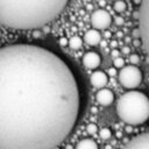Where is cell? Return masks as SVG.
<instances>
[{
	"instance_id": "1",
	"label": "cell",
	"mask_w": 149,
	"mask_h": 149,
	"mask_svg": "<svg viewBox=\"0 0 149 149\" xmlns=\"http://www.w3.org/2000/svg\"><path fill=\"white\" fill-rule=\"evenodd\" d=\"M80 108L70 66L43 47L0 48V149H55Z\"/></svg>"
},
{
	"instance_id": "2",
	"label": "cell",
	"mask_w": 149,
	"mask_h": 149,
	"mask_svg": "<svg viewBox=\"0 0 149 149\" xmlns=\"http://www.w3.org/2000/svg\"><path fill=\"white\" fill-rule=\"evenodd\" d=\"M66 1H0V24L12 29H38L57 17Z\"/></svg>"
},
{
	"instance_id": "3",
	"label": "cell",
	"mask_w": 149,
	"mask_h": 149,
	"mask_svg": "<svg viewBox=\"0 0 149 149\" xmlns=\"http://www.w3.org/2000/svg\"><path fill=\"white\" fill-rule=\"evenodd\" d=\"M116 113L129 126L143 125L149 120V97L137 90L128 91L118 99Z\"/></svg>"
},
{
	"instance_id": "4",
	"label": "cell",
	"mask_w": 149,
	"mask_h": 149,
	"mask_svg": "<svg viewBox=\"0 0 149 149\" xmlns=\"http://www.w3.org/2000/svg\"><path fill=\"white\" fill-rule=\"evenodd\" d=\"M137 21L140 41L149 58V0L140 2V7L137 9Z\"/></svg>"
},
{
	"instance_id": "5",
	"label": "cell",
	"mask_w": 149,
	"mask_h": 149,
	"mask_svg": "<svg viewBox=\"0 0 149 149\" xmlns=\"http://www.w3.org/2000/svg\"><path fill=\"white\" fill-rule=\"evenodd\" d=\"M119 83L129 91L135 90L142 81V71L135 65H125L118 73Z\"/></svg>"
},
{
	"instance_id": "6",
	"label": "cell",
	"mask_w": 149,
	"mask_h": 149,
	"mask_svg": "<svg viewBox=\"0 0 149 149\" xmlns=\"http://www.w3.org/2000/svg\"><path fill=\"white\" fill-rule=\"evenodd\" d=\"M111 23L112 16L104 8L95 9L91 15V24L95 30H105L111 26Z\"/></svg>"
},
{
	"instance_id": "7",
	"label": "cell",
	"mask_w": 149,
	"mask_h": 149,
	"mask_svg": "<svg viewBox=\"0 0 149 149\" xmlns=\"http://www.w3.org/2000/svg\"><path fill=\"white\" fill-rule=\"evenodd\" d=\"M122 149H149V132L136 135L128 141Z\"/></svg>"
},
{
	"instance_id": "8",
	"label": "cell",
	"mask_w": 149,
	"mask_h": 149,
	"mask_svg": "<svg viewBox=\"0 0 149 149\" xmlns=\"http://www.w3.org/2000/svg\"><path fill=\"white\" fill-rule=\"evenodd\" d=\"M100 62H101V58H100L99 54H97L95 51H87L83 56V64L87 69L95 70L100 65Z\"/></svg>"
},
{
	"instance_id": "9",
	"label": "cell",
	"mask_w": 149,
	"mask_h": 149,
	"mask_svg": "<svg viewBox=\"0 0 149 149\" xmlns=\"http://www.w3.org/2000/svg\"><path fill=\"white\" fill-rule=\"evenodd\" d=\"M95 99L101 106H109L114 101V93L109 88H100L95 94Z\"/></svg>"
},
{
	"instance_id": "10",
	"label": "cell",
	"mask_w": 149,
	"mask_h": 149,
	"mask_svg": "<svg viewBox=\"0 0 149 149\" xmlns=\"http://www.w3.org/2000/svg\"><path fill=\"white\" fill-rule=\"evenodd\" d=\"M90 80H91V84L97 87V88H104L105 85L107 84L108 81V77L107 74L104 72V71H100V70H95L93 71V73L91 74L90 77Z\"/></svg>"
},
{
	"instance_id": "11",
	"label": "cell",
	"mask_w": 149,
	"mask_h": 149,
	"mask_svg": "<svg viewBox=\"0 0 149 149\" xmlns=\"http://www.w3.org/2000/svg\"><path fill=\"white\" fill-rule=\"evenodd\" d=\"M84 42L88 45H97L101 42V34L95 29H88L84 34Z\"/></svg>"
},
{
	"instance_id": "12",
	"label": "cell",
	"mask_w": 149,
	"mask_h": 149,
	"mask_svg": "<svg viewBox=\"0 0 149 149\" xmlns=\"http://www.w3.org/2000/svg\"><path fill=\"white\" fill-rule=\"evenodd\" d=\"M76 149H99V148H98V143L94 140L83 139L77 143Z\"/></svg>"
},
{
	"instance_id": "13",
	"label": "cell",
	"mask_w": 149,
	"mask_h": 149,
	"mask_svg": "<svg viewBox=\"0 0 149 149\" xmlns=\"http://www.w3.org/2000/svg\"><path fill=\"white\" fill-rule=\"evenodd\" d=\"M81 45H83V40L78 36H73L69 40V47L72 50H78L81 48Z\"/></svg>"
},
{
	"instance_id": "14",
	"label": "cell",
	"mask_w": 149,
	"mask_h": 149,
	"mask_svg": "<svg viewBox=\"0 0 149 149\" xmlns=\"http://www.w3.org/2000/svg\"><path fill=\"white\" fill-rule=\"evenodd\" d=\"M113 8L116 13H122L127 8V3L125 1H115L113 3Z\"/></svg>"
},
{
	"instance_id": "15",
	"label": "cell",
	"mask_w": 149,
	"mask_h": 149,
	"mask_svg": "<svg viewBox=\"0 0 149 149\" xmlns=\"http://www.w3.org/2000/svg\"><path fill=\"white\" fill-rule=\"evenodd\" d=\"M99 136L102 140H109L112 137V130L109 128H106V127L105 128H101L99 130Z\"/></svg>"
},
{
	"instance_id": "16",
	"label": "cell",
	"mask_w": 149,
	"mask_h": 149,
	"mask_svg": "<svg viewBox=\"0 0 149 149\" xmlns=\"http://www.w3.org/2000/svg\"><path fill=\"white\" fill-rule=\"evenodd\" d=\"M113 65L115 69H122L125 66V59L122 57H118V58H114L113 59Z\"/></svg>"
},
{
	"instance_id": "17",
	"label": "cell",
	"mask_w": 149,
	"mask_h": 149,
	"mask_svg": "<svg viewBox=\"0 0 149 149\" xmlns=\"http://www.w3.org/2000/svg\"><path fill=\"white\" fill-rule=\"evenodd\" d=\"M129 63H130V65H137L139 63H140V57H139V55H136V54H132V55H129Z\"/></svg>"
},
{
	"instance_id": "18",
	"label": "cell",
	"mask_w": 149,
	"mask_h": 149,
	"mask_svg": "<svg viewBox=\"0 0 149 149\" xmlns=\"http://www.w3.org/2000/svg\"><path fill=\"white\" fill-rule=\"evenodd\" d=\"M86 130H87V133H88V134L93 135V134H95V133H97L98 127H97V125H94V123H88V125H87V127H86Z\"/></svg>"
},
{
	"instance_id": "19",
	"label": "cell",
	"mask_w": 149,
	"mask_h": 149,
	"mask_svg": "<svg viewBox=\"0 0 149 149\" xmlns=\"http://www.w3.org/2000/svg\"><path fill=\"white\" fill-rule=\"evenodd\" d=\"M58 43H59L61 47H66V45H69V41L66 40V37H61V38L58 40Z\"/></svg>"
},
{
	"instance_id": "20",
	"label": "cell",
	"mask_w": 149,
	"mask_h": 149,
	"mask_svg": "<svg viewBox=\"0 0 149 149\" xmlns=\"http://www.w3.org/2000/svg\"><path fill=\"white\" fill-rule=\"evenodd\" d=\"M31 35H33L34 38H41V37H42V33H41V30H38V29H35Z\"/></svg>"
},
{
	"instance_id": "21",
	"label": "cell",
	"mask_w": 149,
	"mask_h": 149,
	"mask_svg": "<svg viewBox=\"0 0 149 149\" xmlns=\"http://www.w3.org/2000/svg\"><path fill=\"white\" fill-rule=\"evenodd\" d=\"M114 21H115V23H116L118 26H122V24H123V22H125L122 16H116V17L114 19Z\"/></svg>"
},
{
	"instance_id": "22",
	"label": "cell",
	"mask_w": 149,
	"mask_h": 149,
	"mask_svg": "<svg viewBox=\"0 0 149 149\" xmlns=\"http://www.w3.org/2000/svg\"><path fill=\"white\" fill-rule=\"evenodd\" d=\"M111 55H112L113 58H118V57H120V51H119L118 49H113V50L111 51Z\"/></svg>"
},
{
	"instance_id": "23",
	"label": "cell",
	"mask_w": 149,
	"mask_h": 149,
	"mask_svg": "<svg viewBox=\"0 0 149 149\" xmlns=\"http://www.w3.org/2000/svg\"><path fill=\"white\" fill-rule=\"evenodd\" d=\"M121 52H122V54H125V55H130V48H129V47H127V45H125V47L122 48Z\"/></svg>"
},
{
	"instance_id": "24",
	"label": "cell",
	"mask_w": 149,
	"mask_h": 149,
	"mask_svg": "<svg viewBox=\"0 0 149 149\" xmlns=\"http://www.w3.org/2000/svg\"><path fill=\"white\" fill-rule=\"evenodd\" d=\"M108 74L115 76V74H116V69H115V68H109V69H108Z\"/></svg>"
},
{
	"instance_id": "25",
	"label": "cell",
	"mask_w": 149,
	"mask_h": 149,
	"mask_svg": "<svg viewBox=\"0 0 149 149\" xmlns=\"http://www.w3.org/2000/svg\"><path fill=\"white\" fill-rule=\"evenodd\" d=\"M111 47H112L113 49H116V47H118V42H116V41H112V42H111Z\"/></svg>"
},
{
	"instance_id": "26",
	"label": "cell",
	"mask_w": 149,
	"mask_h": 149,
	"mask_svg": "<svg viewBox=\"0 0 149 149\" xmlns=\"http://www.w3.org/2000/svg\"><path fill=\"white\" fill-rule=\"evenodd\" d=\"M104 36H105L106 38H108V37H111V36H112V34H111L109 31H105V34H104Z\"/></svg>"
},
{
	"instance_id": "27",
	"label": "cell",
	"mask_w": 149,
	"mask_h": 149,
	"mask_svg": "<svg viewBox=\"0 0 149 149\" xmlns=\"http://www.w3.org/2000/svg\"><path fill=\"white\" fill-rule=\"evenodd\" d=\"M99 5H100V6H105L106 2H105V1H99Z\"/></svg>"
},
{
	"instance_id": "28",
	"label": "cell",
	"mask_w": 149,
	"mask_h": 149,
	"mask_svg": "<svg viewBox=\"0 0 149 149\" xmlns=\"http://www.w3.org/2000/svg\"><path fill=\"white\" fill-rule=\"evenodd\" d=\"M92 112H93V113H97V108H95V107H92Z\"/></svg>"
},
{
	"instance_id": "29",
	"label": "cell",
	"mask_w": 149,
	"mask_h": 149,
	"mask_svg": "<svg viewBox=\"0 0 149 149\" xmlns=\"http://www.w3.org/2000/svg\"><path fill=\"white\" fill-rule=\"evenodd\" d=\"M105 149H112V147H111V146H106Z\"/></svg>"
},
{
	"instance_id": "30",
	"label": "cell",
	"mask_w": 149,
	"mask_h": 149,
	"mask_svg": "<svg viewBox=\"0 0 149 149\" xmlns=\"http://www.w3.org/2000/svg\"><path fill=\"white\" fill-rule=\"evenodd\" d=\"M66 149H72V147L71 146H66Z\"/></svg>"
},
{
	"instance_id": "31",
	"label": "cell",
	"mask_w": 149,
	"mask_h": 149,
	"mask_svg": "<svg viewBox=\"0 0 149 149\" xmlns=\"http://www.w3.org/2000/svg\"><path fill=\"white\" fill-rule=\"evenodd\" d=\"M55 149H58V148H55Z\"/></svg>"
},
{
	"instance_id": "32",
	"label": "cell",
	"mask_w": 149,
	"mask_h": 149,
	"mask_svg": "<svg viewBox=\"0 0 149 149\" xmlns=\"http://www.w3.org/2000/svg\"><path fill=\"white\" fill-rule=\"evenodd\" d=\"M0 35H1V31H0Z\"/></svg>"
}]
</instances>
